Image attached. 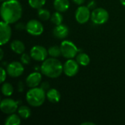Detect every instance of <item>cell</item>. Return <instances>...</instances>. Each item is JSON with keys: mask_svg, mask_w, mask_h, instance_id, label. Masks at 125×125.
<instances>
[{"mask_svg": "<svg viewBox=\"0 0 125 125\" xmlns=\"http://www.w3.org/2000/svg\"><path fill=\"white\" fill-rule=\"evenodd\" d=\"M109 19L108 12L103 7H97L92 10L91 13L92 21L97 24L101 25L106 23Z\"/></svg>", "mask_w": 125, "mask_h": 125, "instance_id": "5", "label": "cell"}, {"mask_svg": "<svg viewBox=\"0 0 125 125\" xmlns=\"http://www.w3.org/2000/svg\"><path fill=\"white\" fill-rule=\"evenodd\" d=\"M53 36L60 40L65 39L69 35V28L64 24H59L54 27L53 30Z\"/></svg>", "mask_w": 125, "mask_h": 125, "instance_id": "14", "label": "cell"}, {"mask_svg": "<svg viewBox=\"0 0 125 125\" xmlns=\"http://www.w3.org/2000/svg\"><path fill=\"white\" fill-rule=\"evenodd\" d=\"M0 1H1V2H3V1H6V0H0Z\"/></svg>", "mask_w": 125, "mask_h": 125, "instance_id": "35", "label": "cell"}, {"mask_svg": "<svg viewBox=\"0 0 125 125\" xmlns=\"http://www.w3.org/2000/svg\"><path fill=\"white\" fill-rule=\"evenodd\" d=\"M21 116L18 114H10L9 116L5 119V125H21Z\"/></svg>", "mask_w": 125, "mask_h": 125, "instance_id": "19", "label": "cell"}, {"mask_svg": "<svg viewBox=\"0 0 125 125\" xmlns=\"http://www.w3.org/2000/svg\"><path fill=\"white\" fill-rule=\"evenodd\" d=\"M70 4L69 0H54L53 7L55 10L60 12H66L70 8Z\"/></svg>", "mask_w": 125, "mask_h": 125, "instance_id": "16", "label": "cell"}, {"mask_svg": "<svg viewBox=\"0 0 125 125\" xmlns=\"http://www.w3.org/2000/svg\"><path fill=\"white\" fill-rule=\"evenodd\" d=\"M87 7H89V10H94L95 8H97V4H96V2L94 1H89V3H88V4H87Z\"/></svg>", "mask_w": 125, "mask_h": 125, "instance_id": "28", "label": "cell"}, {"mask_svg": "<svg viewBox=\"0 0 125 125\" xmlns=\"http://www.w3.org/2000/svg\"><path fill=\"white\" fill-rule=\"evenodd\" d=\"M26 30L29 34L32 36H39L42 34L44 27L40 21L31 19L26 24Z\"/></svg>", "mask_w": 125, "mask_h": 125, "instance_id": "7", "label": "cell"}, {"mask_svg": "<svg viewBox=\"0 0 125 125\" xmlns=\"http://www.w3.org/2000/svg\"><path fill=\"white\" fill-rule=\"evenodd\" d=\"M48 56L53 58H58L62 55L60 46L59 47L57 45H53L50 47L48 50Z\"/></svg>", "mask_w": 125, "mask_h": 125, "instance_id": "23", "label": "cell"}, {"mask_svg": "<svg viewBox=\"0 0 125 125\" xmlns=\"http://www.w3.org/2000/svg\"><path fill=\"white\" fill-rule=\"evenodd\" d=\"M40 71L48 78H56L63 73V64L56 58H48L42 62Z\"/></svg>", "mask_w": 125, "mask_h": 125, "instance_id": "2", "label": "cell"}, {"mask_svg": "<svg viewBox=\"0 0 125 125\" xmlns=\"http://www.w3.org/2000/svg\"><path fill=\"white\" fill-rule=\"evenodd\" d=\"M18 102L10 98L3 99L0 104V109L1 112L7 115L15 114L18 111Z\"/></svg>", "mask_w": 125, "mask_h": 125, "instance_id": "6", "label": "cell"}, {"mask_svg": "<svg viewBox=\"0 0 125 125\" xmlns=\"http://www.w3.org/2000/svg\"><path fill=\"white\" fill-rule=\"evenodd\" d=\"M31 56H29L28 53H23L21 54V62L23 64H29L30 63V61H31Z\"/></svg>", "mask_w": 125, "mask_h": 125, "instance_id": "26", "label": "cell"}, {"mask_svg": "<svg viewBox=\"0 0 125 125\" xmlns=\"http://www.w3.org/2000/svg\"><path fill=\"white\" fill-rule=\"evenodd\" d=\"M60 48L62 51V56L67 59H73L76 57L78 53V49L77 46L70 40H64L60 45Z\"/></svg>", "mask_w": 125, "mask_h": 125, "instance_id": "4", "label": "cell"}, {"mask_svg": "<svg viewBox=\"0 0 125 125\" xmlns=\"http://www.w3.org/2000/svg\"><path fill=\"white\" fill-rule=\"evenodd\" d=\"M91 12L87 6L80 5L75 11V20L78 23L84 24L91 18Z\"/></svg>", "mask_w": 125, "mask_h": 125, "instance_id": "8", "label": "cell"}, {"mask_svg": "<svg viewBox=\"0 0 125 125\" xmlns=\"http://www.w3.org/2000/svg\"><path fill=\"white\" fill-rule=\"evenodd\" d=\"M73 1L75 4L82 5V4L85 2V0H73Z\"/></svg>", "mask_w": 125, "mask_h": 125, "instance_id": "31", "label": "cell"}, {"mask_svg": "<svg viewBox=\"0 0 125 125\" xmlns=\"http://www.w3.org/2000/svg\"><path fill=\"white\" fill-rule=\"evenodd\" d=\"M7 70H5L2 67H1V79H0V81L1 83H3L4 82V81L6 80V78H7Z\"/></svg>", "mask_w": 125, "mask_h": 125, "instance_id": "27", "label": "cell"}, {"mask_svg": "<svg viewBox=\"0 0 125 125\" xmlns=\"http://www.w3.org/2000/svg\"><path fill=\"white\" fill-rule=\"evenodd\" d=\"M63 15L61 14L60 12H53L52 15H51V21L56 26L57 25H59V24H62V21H63Z\"/></svg>", "mask_w": 125, "mask_h": 125, "instance_id": "22", "label": "cell"}, {"mask_svg": "<svg viewBox=\"0 0 125 125\" xmlns=\"http://www.w3.org/2000/svg\"><path fill=\"white\" fill-rule=\"evenodd\" d=\"M24 72L23 63L20 62H12L7 67V73L12 78H18Z\"/></svg>", "mask_w": 125, "mask_h": 125, "instance_id": "12", "label": "cell"}, {"mask_svg": "<svg viewBox=\"0 0 125 125\" xmlns=\"http://www.w3.org/2000/svg\"><path fill=\"white\" fill-rule=\"evenodd\" d=\"M120 2L123 6H125V0H120Z\"/></svg>", "mask_w": 125, "mask_h": 125, "instance_id": "34", "label": "cell"}, {"mask_svg": "<svg viewBox=\"0 0 125 125\" xmlns=\"http://www.w3.org/2000/svg\"><path fill=\"white\" fill-rule=\"evenodd\" d=\"M37 14H38L39 18L42 21H44L51 19V12H49V10H48L46 9H42V8L39 9Z\"/></svg>", "mask_w": 125, "mask_h": 125, "instance_id": "24", "label": "cell"}, {"mask_svg": "<svg viewBox=\"0 0 125 125\" xmlns=\"http://www.w3.org/2000/svg\"><path fill=\"white\" fill-rule=\"evenodd\" d=\"M0 53H1V55H0V59L2 60L3 59V57H4V51H3V49L1 48L0 49Z\"/></svg>", "mask_w": 125, "mask_h": 125, "instance_id": "33", "label": "cell"}, {"mask_svg": "<svg viewBox=\"0 0 125 125\" xmlns=\"http://www.w3.org/2000/svg\"><path fill=\"white\" fill-rule=\"evenodd\" d=\"M28 2L31 8L39 10L45 5L46 0H28Z\"/></svg>", "mask_w": 125, "mask_h": 125, "instance_id": "25", "label": "cell"}, {"mask_svg": "<svg viewBox=\"0 0 125 125\" xmlns=\"http://www.w3.org/2000/svg\"><path fill=\"white\" fill-rule=\"evenodd\" d=\"M18 114L21 118L23 119H27L31 116V109L26 105H21L18 109Z\"/></svg>", "mask_w": 125, "mask_h": 125, "instance_id": "20", "label": "cell"}, {"mask_svg": "<svg viewBox=\"0 0 125 125\" xmlns=\"http://www.w3.org/2000/svg\"><path fill=\"white\" fill-rule=\"evenodd\" d=\"M46 98L51 103H57L60 101L61 94L56 89H50L46 92Z\"/></svg>", "mask_w": 125, "mask_h": 125, "instance_id": "15", "label": "cell"}, {"mask_svg": "<svg viewBox=\"0 0 125 125\" xmlns=\"http://www.w3.org/2000/svg\"><path fill=\"white\" fill-rule=\"evenodd\" d=\"M30 56L32 59L37 62H43L47 59L48 52L46 48L42 45H34L30 51Z\"/></svg>", "mask_w": 125, "mask_h": 125, "instance_id": "9", "label": "cell"}, {"mask_svg": "<svg viewBox=\"0 0 125 125\" xmlns=\"http://www.w3.org/2000/svg\"><path fill=\"white\" fill-rule=\"evenodd\" d=\"M46 99V92L41 87L31 88L26 93L27 103L32 107L41 106Z\"/></svg>", "mask_w": 125, "mask_h": 125, "instance_id": "3", "label": "cell"}, {"mask_svg": "<svg viewBox=\"0 0 125 125\" xmlns=\"http://www.w3.org/2000/svg\"><path fill=\"white\" fill-rule=\"evenodd\" d=\"M10 48L14 53L21 55L25 51V45L22 41L18 40H15L11 42Z\"/></svg>", "mask_w": 125, "mask_h": 125, "instance_id": "17", "label": "cell"}, {"mask_svg": "<svg viewBox=\"0 0 125 125\" xmlns=\"http://www.w3.org/2000/svg\"><path fill=\"white\" fill-rule=\"evenodd\" d=\"M76 61L79 65L86 67L90 63V57L86 53H79L76 56Z\"/></svg>", "mask_w": 125, "mask_h": 125, "instance_id": "18", "label": "cell"}, {"mask_svg": "<svg viewBox=\"0 0 125 125\" xmlns=\"http://www.w3.org/2000/svg\"><path fill=\"white\" fill-rule=\"evenodd\" d=\"M0 13L2 21L10 24L15 23L22 17V6L18 0H6L1 4Z\"/></svg>", "mask_w": 125, "mask_h": 125, "instance_id": "1", "label": "cell"}, {"mask_svg": "<svg viewBox=\"0 0 125 125\" xmlns=\"http://www.w3.org/2000/svg\"><path fill=\"white\" fill-rule=\"evenodd\" d=\"M1 90V93L3 94V95H4L6 97L11 96L14 91L13 86H12V84L10 83H7V82L2 83Z\"/></svg>", "mask_w": 125, "mask_h": 125, "instance_id": "21", "label": "cell"}, {"mask_svg": "<svg viewBox=\"0 0 125 125\" xmlns=\"http://www.w3.org/2000/svg\"><path fill=\"white\" fill-rule=\"evenodd\" d=\"M12 29L10 23L1 21L0 23V45L2 46L7 43L11 38Z\"/></svg>", "mask_w": 125, "mask_h": 125, "instance_id": "10", "label": "cell"}, {"mask_svg": "<svg viewBox=\"0 0 125 125\" xmlns=\"http://www.w3.org/2000/svg\"><path fill=\"white\" fill-rule=\"evenodd\" d=\"M40 87H41L42 89H44L45 92H47L48 89H50V86H49V84H48V82H44V83H42L41 84Z\"/></svg>", "mask_w": 125, "mask_h": 125, "instance_id": "30", "label": "cell"}, {"mask_svg": "<svg viewBox=\"0 0 125 125\" xmlns=\"http://www.w3.org/2000/svg\"><path fill=\"white\" fill-rule=\"evenodd\" d=\"M82 125H95L94 122H83Z\"/></svg>", "mask_w": 125, "mask_h": 125, "instance_id": "32", "label": "cell"}, {"mask_svg": "<svg viewBox=\"0 0 125 125\" xmlns=\"http://www.w3.org/2000/svg\"><path fill=\"white\" fill-rule=\"evenodd\" d=\"M42 81V75L39 72H34L29 74L26 79V84L28 87L34 88L37 87Z\"/></svg>", "mask_w": 125, "mask_h": 125, "instance_id": "13", "label": "cell"}, {"mask_svg": "<svg viewBox=\"0 0 125 125\" xmlns=\"http://www.w3.org/2000/svg\"><path fill=\"white\" fill-rule=\"evenodd\" d=\"M79 71V64L73 59H67L63 64V73L68 77H73Z\"/></svg>", "mask_w": 125, "mask_h": 125, "instance_id": "11", "label": "cell"}, {"mask_svg": "<svg viewBox=\"0 0 125 125\" xmlns=\"http://www.w3.org/2000/svg\"><path fill=\"white\" fill-rule=\"evenodd\" d=\"M15 28L18 30H23V29H26V25L23 23H18L15 25Z\"/></svg>", "mask_w": 125, "mask_h": 125, "instance_id": "29", "label": "cell"}]
</instances>
